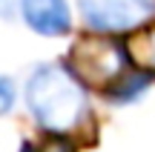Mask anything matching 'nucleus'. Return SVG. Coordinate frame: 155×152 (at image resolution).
<instances>
[{"mask_svg":"<svg viewBox=\"0 0 155 152\" xmlns=\"http://www.w3.org/2000/svg\"><path fill=\"white\" fill-rule=\"evenodd\" d=\"M83 20L101 32H118L135 23V9L129 0H78Z\"/></svg>","mask_w":155,"mask_h":152,"instance_id":"7ed1b4c3","label":"nucleus"},{"mask_svg":"<svg viewBox=\"0 0 155 152\" xmlns=\"http://www.w3.org/2000/svg\"><path fill=\"white\" fill-rule=\"evenodd\" d=\"M26 152H72V147L63 141H43L40 147H26Z\"/></svg>","mask_w":155,"mask_h":152,"instance_id":"0eeeda50","label":"nucleus"},{"mask_svg":"<svg viewBox=\"0 0 155 152\" xmlns=\"http://www.w3.org/2000/svg\"><path fill=\"white\" fill-rule=\"evenodd\" d=\"M26 101L35 118L52 132H69L83 115V92L66 69L46 63L35 69L26 86Z\"/></svg>","mask_w":155,"mask_h":152,"instance_id":"f257e3e1","label":"nucleus"},{"mask_svg":"<svg viewBox=\"0 0 155 152\" xmlns=\"http://www.w3.org/2000/svg\"><path fill=\"white\" fill-rule=\"evenodd\" d=\"M20 11H23V20L40 34L69 32L66 0H20Z\"/></svg>","mask_w":155,"mask_h":152,"instance_id":"20e7f679","label":"nucleus"},{"mask_svg":"<svg viewBox=\"0 0 155 152\" xmlns=\"http://www.w3.org/2000/svg\"><path fill=\"white\" fill-rule=\"evenodd\" d=\"M135 3H138L141 9H147V11H155V0H135Z\"/></svg>","mask_w":155,"mask_h":152,"instance_id":"6e6552de","label":"nucleus"},{"mask_svg":"<svg viewBox=\"0 0 155 152\" xmlns=\"http://www.w3.org/2000/svg\"><path fill=\"white\" fill-rule=\"evenodd\" d=\"M12 101H15V92H12V83L6 78H0V115L12 109Z\"/></svg>","mask_w":155,"mask_h":152,"instance_id":"423d86ee","label":"nucleus"},{"mask_svg":"<svg viewBox=\"0 0 155 152\" xmlns=\"http://www.w3.org/2000/svg\"><path fill=\"white\" fill-rule=\"evenodd\" d=\"M124 49L109 37H81L72 46V72L78 80L104 86L124 72Z\"/></svg>","mask_w":155,"mask_h":152,"instance_id":"f03ea898","label":"nucleus"},{"mask_svg":"<svg viewBox=\"0 0 155 152\" xmlns=\"http://www.w3.org/2000/svg\"><path fill=\"white\" fill-rule=\"evenodd\" d=\"M129 55L147 69H155V29L138 32L135 37H129Z\"/></svg>","mask_w":155,"mask_h":152,"instance_id":"39448f33","label":"nucleus"}]
</instances>
